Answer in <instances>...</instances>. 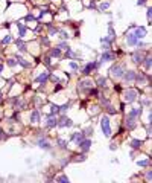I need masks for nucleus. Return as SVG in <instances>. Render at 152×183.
I'll list each match as a JSON object with an SVG mask.
<instances>
[{
	"instance_id": "obj_42",
	"label": "nucleus",
	"mask_w": 152,
	"mask_h": 183,
	"mask_svg": "<svg viewBox=\"0 0 152 183\" xmlns=\"http://www.w3.org/2000/svg\"><path fill=\"white\" fill-rule=\"evenodd\" d=\"M56 47L62 51V49H67V47H68V44H67L65 41H61V43H58V46H56Z\"/></svg>"
},
{
	"instance_id": "obj_31",
	"label": "nucleus",
	"mask_w": 152,
	"mask_h": 183,
	"mask_svg": "<svg viewBox=\"0 0 152 183\" xmlns=\"http://www.w3.org/2000/svg\"><path fill=\"white\" fill-rule=\"evenodd\" d=\"M143 61H144V69L149 70V69H150V55H149V52L146 54V57L143 58Z\"/></svg>"
},
{
	"instance_id": "obj_17",
	"label": "nucleus",
	"mask_w": 152,
	"mask_h": 183,
	"mask_svg": "<svg viewBox=\"0 0 152 183\" xmlns=\"http://www.w3.org/2000/svg\"><path fill=\"white\" fill-rule=\"evenodd\" d=\"M134 35L137 37L138 40H143L144 37H146V28H143V26L137 28V29H135V32H134Z\"/></svg>"
},
{
	"instance_id": "obj_7",
	"label": "nucleus",
	"mask_w": 152,
	"mask_h": 183,
	"mask_svg": "<svg viewBox=\"0 0 152 183\" xmlns=\"http://www.w3.org/2000/svg\"><path fill=\"white\" fill-rule=\"evenodd\" d=\"M78 86H79V90H81V92L87 93L91 87H94V81H91V80H81Z\"/></svg>"
},
{
	"instance_id": "obj_33",
	"label": "nucleus",
	"mask_w": 152,
	"mask_h": 183,
	"mask_svg": "<svg viewBox=\"0 0 152 183\" xmlns=\"http://www.w3.org/2000/svg\"><path fill=\"white\" fill-rule=\"evenodd\" d=\"M105 107V110H106V113H109V115H116L117 112H116V108H114L111 104H106V105H103Z\"/></svg>"
},
{
	"instance_id": "obj_4",
	"label": "nucleus",
	"mask_w": 152,
	"mask_h": 183,
	"mask_svg": "<svg viewBox=\"0 0 152 183\" xmlns=\"http://www.w3.org/2000/svg\"><path fill=\"white\" fill-rule=\"evenodd\" d=\"M97 67H99V63L97 61H90V63H87L84 67H82V75L84 77H87V75H90L91 72H94V70H97Z\"/></svg>"
},
{
	"instance_id": "obj_43",
	"label": "nucleus",
	"mask_w": 152,
	"mask_h": 183,
	"mask_svg": "<svg viewBox=\"0 0 152 183\" xmlns=\"http://www.w3.org/2000/svg\"><path fill=\"white\" fill-rule=\"evenodd\" d=\"M140 105H141V107H143V105L149 107V105H150V101H149V99H140Z\"/></svg>"
},
{
	"instance_id": "obj_34",
	"label": "nucleus",
	"mask_w": 152,
	"mask_h": 183,
	"mask_svg": "<svg viewBox=\"0 0 152 183\" xmlns=\"http://www.w3.org/2000/svg\"><path fill=\"white\" fill-rule=\"evenodd\" d=\"M58 34H59V38H61V40H67V38H70V37H68V32L64 31V29H59Z\"/></svg>"
},
{
	"instance_id": "obj_2",
	"label": "nucleus",
	"mask_w": 152,
	"mask_h": 183,
	"mask_svg": "<svg viewBox=\"0 0 152 183\" xmlns=\"http://www.w3.org/2000/svg\"><path fill=\"white\" fill-rule=\"evenodd\" d=\"M123 98H125L126 102H134V101H137V98H138V92H137V89H134V87H128V89H125V92H123Z\"/></svg>"
},
{
	"instance_id": "obj_39",
	"label": "nucleus",
	"mask_w": 152,
	"mask_h": 183,
	"mask_svg": "<svg viewBox=\"0 0 152 183\" xmlns=\"http://www.w3.org/2000/svg\"><path fill=\"white\" fill-rule=\"evenodd\" d=\"M84 133H85V136H88V137H91L93 134H94V130H93V127H88V128H85V130H82Z\"/></svg>"
},
{
	"instance_id": "obj_40",
	"label": "nucleus",
	"mask_w": 152,
	"mask_h": 183,
	"mask_svg": "<svg viewBox=\"0 0 152 183\" xmlns=\"http://www.w3.org/2000/svg\"><path fill=\"white\" fill-rule=\"evenodd\" d=\"M99 113V105H91L90 107V115H96Z\"/></svg>"
},
{
	"instance_id": "obj_50",
	"label": "nucleus",
	"mask_w": 152,
	"mask_h": 183,
	"mask_svg": "<svg viewBox=\"0 0 152 183\" xmlns=\"http://www.w3.org/2000/svg\"><path fill=\"white\" fill-rule=\"evenodd\" d=\"M3 134H5V133H3V130L0 128V140H2V139H5V137H6V136H3Z\"/></svg>"
},
{
	"instance_id": "obj_11",
	"label": "nucleus",
	"mask_w": 152,
	"mask_h": 183,
	"mask_svg": "<svg viewBox=\"0 0 152 183\" xmlns=\"http://www.w3.org/2000/svg\"><path fill=\"white\" fill-rule=\"evenodd\" d=\"M85 137H87V136H85V133H84V131H76V133L70 134V142H74L76 145H78V143H79V142H82Z\"/></svg>"
},
{
	"instance_id": "obj_37",
	"label": "nucleus",
	"mask_w": 152,
	"mask_h": 183,
	"mask_svg": "<svg viewBox=\"0 0 152 183\" xmlns=\"http://www.w3.org/2000/svg\"><path fill=\"white\" fill-rule=\"evenodd\" d=\"M6 64H8L9 67H15L18 63H17V60H15V58H8V60H6Z\"/></svg>"
},
{
	"instance_id": "obj_47",
	"label": "nucleus",
	"mask_w": 152,
	"mask_h": 183,
	"mask_svg": "<svg viewBox=\"0 0 152 183\" xmlns=\"http://www.w3.org/2000/svg\"><path fill=\"white\" fill-rule=\"evenodd\" d=\"M26 20H27V21H35V17H33L32 14H27V15H26Z\"/></svg>"
},
{
	"instance_id": "obj_23",
	"label": "nucleus",
	"mask_w": 152,
	"mask_h": 183,
	"mask_svg": "<svg viewBox=\"0 0 152 183\" xmlns=\"http://www.w3.org/2000/svg\"><path fill=\"white\" fill-rule=\"evenodd\" d=\"M108 38H109L111 41L116 40V32H114V29H112V21L108 23Z\"/></svg>"
},
{
	"instance_id": "obj_14",
	"label": "nucleus",
	"mask_w": 152,
	"mask_h": 183,
	"mask_svg": "<svg viewBox=\"0 0 152 183\" xmlns=\"http://www.w3.org/2000/svg\"><path fill=\"white\" fill-rule=\"evenodd\" d=\"M135 75H137V72H134V70H126V72H123L122 80H123L125 83H134V81H135Z\"/></svg>"
},
{
	"instance_id": "obj_54",
	"label": "nucleus",
	"mask_w": 152,
	"mask_h": 183,
	"mask_svg": "<svg viewBox=\"0 0 152 183\" xmlns=\"http://www.w3.org/2000/svg\"><path fill=\"white\" fill-rule=\"evenodd\" d=\"M2 72H3V64H2V61H0V75H2Z\"/></svg>"
},
{
	"instance_id": "obj_27",
	"label": "nucleus",
	"mask_w": 152,
	"mask_h": 183,
	"mask_svg": "<svg viewBox=\"0 0 152 183\" xmlns=\"http://www.w3.org/2000/svg\"><path fill=\"white\" fill-rule=\"evenodd\" d=\"M61 55H62V52H61V49H58V47H53V49L50 51V57H53V58H61Z\"/></svg>"
},
{
	"instance_id": "obj_55",
	"label": "nucleus",
	"mask_w": 152,
	"mask_h": 183,
	"mask_svg": "<svg viewBox=\"0 0 152 183\" xmlns=\"http://www.w3.org/2000/svg\"><path fill=\"white\" fill-rule=\"evenodd\" d=\"M0 101H2V93H0Z\"/></svg>"
},
{
	"instance_id": "obj_52",
	"label": "nucleus",
	"mask_w": 152,
	"mask_h": 183,
	"mask_svg": "<svg viewBox=\"0 0 152 183\" xmlns=\"http://www.w3.org/2000/svg\"><path fill=\"white\" fill-rule=\"evenodd\" d=\"M150 174H152V172H150V169H149V171L146 172V180H150Z\"/></svg>"
},
{
	"instance_id": "obj_49",
	"label": "nucleus",
	"mask_w": 152,
	"mask_h": 183,
	"mask_svg": "<svg viewBox=\"0 0 152 183\" xmlns=\"http://www.w3.org/2000/svg\"><path fill=\"white\" fill-rule=\"evenodd\" d=\"M88 8H90V9H94V8H96V2H94V0H93V2H90Z\"/></svg>"
},
{
	"instance_id": "obj_15",
	"label": "nucleus",
	"mask_w": 152,
	"mask_h": 183,
	"mask_svg": "<svg viewBox=\"0 0 152 183\" xmlns=\"http://www.w3.org/2000/svg\"><path fill=\"white\" fill-rule=\"evenodd\" d=\"M150 81V77L149 75H146V73H137L135 75V81L134 83H137V84H144V83H149Z\"/></svg>"
},
{
	"instance_id": "obj_16",
	"label": "nucleus",
	"mask_w": 152,
	"mask_h": 183,
	"mask_svg": "<svg viewBox=\"0 0 152 183\" xmlns=\"http://www.w3.org/2000/svg\"><path fill=\"white\" fill-rule=\"evenodd\" d=\"M49 75H50V72H49V70H44V72H41V75H38L33 81H35V83L43 84V83H46V81L49 80Z\"/></svg>"
},
{
	"instance_id": "obj_24",
	"label": "nucleus",
	"mask_w": 152,
	"mask_h": 183,
	"mask_svg": "<svg viewBox=\"0 0 152 183\" xmlns=\"http://www.w3.org/2000/svg\"><path fill=\"white\" fill-rule=\"evenodd\" d=\"M15 44H17V47H18V51H20V52H26V51H27V47H26V43H24L21 38L15 40Z\"/></svg>"
},
{
	"instance_id": "obj_25",
	"label": "nucleus",
	"mask_w": 152,
	"mask_h": 183,
	"mask_svg": "<svg viewBox=\"0 0 152 183\" xmlns=\"http://www.w3.org/2000/svg\"><path fill=\"white\" fill-rule=\"evenodd\" d=\"M96 86L99 89H105L106 87V77H99L97 81H96Z\"/></svg>"
},
{
	"instance_id": "obj_13",
	"label": "nucleus",
	"mask_w": 152,
	"mask_h": 183,
	"mask_svg": "<svg viewBox=\"0 0 152 183\" xmlns=\"http://www.w3.org/2000/svg\"><path fill=\"white\" fill-rule=\"evenodd\" d=\"M125 41H126V46L134 47V46H137L138 38H137V37L134 35V32H128V34H126V37H125Z\"/></svg>"
},
{
	"instance_id": "obj_38",
	"label": "nucleus",
	"mask_w": 152,
	"mask_h": 183,
	"mask_svg": "<svg viewBox=\"0 0 152 183\" xmlns=\"http://www.w3.org/2000/svg\"><path fill=\"white\" fill-rule=\"evenodd\" d=\"M137 165H138V166H149V165H150V160H149V159H143V160H138Z\"/></svg>"
},
{
	"instance_id": "obj_22",
	"label": "nucleus",
	"mask_w": 152,
	"mask_h": 183,
	"mask_svg": "<svg viewBox=\"0 0 152 183\" xmlns=\"http://www.w3.org/2000/svg\"><path fill=\"white\" fill-rule=\"evenodd\" d=\"M56 145H58V148H61V150H67L68 140H65V139H62V137H58V139H56Z\"/></svg>"
},
{
	"instance_id": "obj_45",
	"label": "nucleus",
	"mask_w": 152,
	"mask_h": 183,
	"mask_svg": "<svg viewBox=\"0 0 152 183\" xmlns=\"http://www.w3.org/2000/svg\"><path fill=\"white\" fill-rule=\"evenodd\" d=\"M68 66H70V69H71L73 72H76V70H78V64H76L74 61H70V64H68Z\"/></svg>"
},
{
	"instance_id": "obj_12",
	"label": "nucleus",
	"mask_w": 152,
	"mask_h": 183,
	"mask_svg": "<svg viewBox=\"0 0 152 183\" xmlns=\"http://www.w3.org/2000/svg\"><path fill=\"white\" fill-rule=\"evenodd\" d=\"M35 143H36L38 146H40L41 150H47V151H49V150H52V145H50V142H49V140H47L44 136H41V137L38 139Z\"/></svg>"
},
{
	"instance_id": "obj_28",
	"label": "nucleus",
	"mask_w": 152,
	"mask_h": 183,
	"mask_svg": "<svg viewBox=\"0 0 152 183\" xmlns=\"http://www.w3.org/2000/svg\"><path fill=\"white\" fill-rule=\"evenodd\" d=\"M65 51H67V52H65L64 58H76V57L79 55V54H74V52H73V49H70V47H67Z\"/></svg>"
},
{
	"instance_id": "obj_19",
	"label": "nucleus",
	"mask_w": 152,
	"mask_h": 183,
	"mask_svg": "<svg viewBox=\"0 0 152 183\" xmlns=\"http://www.w3.org/2000/svg\"><path fill=\"white\" fill-rule=\"evenodd\" d=\"M135 125H137L135 119H134V118H128V116H126V121H125V127H126V130H134V128H135Z\"/></svg>"
},
{
	"instance_id": "obj_18",
	"label": "nucleus",
	"mask_w": 152,
	"mask_h": 183,
	"mask_svg": "<svg viewBox=\"0 0 152 183\" xmlns=\"http://www.w3.org/2000/svg\"><path fill=\"white\" fill-rule=\"evenodd\" d=\"M129 145H131L132 150H140L141 145H143V140H140V139H131L129 140Z\"/></svg>"
},
{
	"instance_id": "obj_44",
	"label": "nucleus",
	"mask_w": 152,
	"mask_h": 183,
	"mask_svg": "<svg viewBox=\"0 0 152 183\" xmlns=\"http://www.w3.org/2000/svg\"><path fill=\"white\" fill-rule=\"evenodd\" d=\"M41 44H44V46H49L50 44V41H49L47 37H41Z\"/></svg>"
},
{
	"instance_id": "obj_6",
	"label": "nucleus",
	"mask_w": 152,
	"mask_h": 183,
	"mask_svg": "<svg viewBox=\"0 0 152 183\" xmlns=\"http://www.w3.org/2000/svg\"><path fill=\"white\" fill-rule=\"evenodd\" d=\"M114 58H116V54H114L112 51H103V54L100 55V60L97 61L99 66L103 64V63H108V61H114Z\"/></svg>"
},
{
	"instance_id": "obj_51",
	"label": "nucleus",
	"mask_w": 152,
	"mask_h": 183,
	"mask_svg": "<svg viewBox=\"0 0 152 183\" xmlns=\"http://www.w3.org/2000/svg\"><path fill=\"white\" fill-rule=\"evenodd\" d=\"M150 12H152V11H150V8H147V12H146V15H147V20H150Z\"/></svg>"
},
{
	"instance_id": "obj_26",
	"label": "nucleus",
	"mask_w": 152,
	"mask_h": 183,
	"mask_svg": "<svg viewBox=\"0 0 152 183\" xmlns=\"http://www.w3.org/2000/svg\"><path fill=\"white\" fill-rule=\"evenodd\" d=\"M84 162L85 160V153H81V154H76V156H71L70 157V162Z\"/></svg>"
},
{
	"instance_id": "obj_9",
	"label": "nucleus",
	"mask_w": 152,
	"mask_h": 183,
	"mask_svg": "<svg viewBox=\"0 0 152 183\" xmlns=\"http://www.w3.org/2000/svg\"><path fill=\"white\" fill-rule=\"evenodd\" d=\"M78 146H79V151L81 153H88L90 148H91V139L90 137H85L82 142L78 143Z\"/></svg>"
},
{
	"instance_id": "obj_46",
	"label": "nucleus",
	"mask_w": 152,
	"mask_h": 183,
	"mask_svg": "<svg viewBox=\"0 0 152 183\" xmlns=\"http://www.w3.org/2000/svg\"><path fill=\"white\" fill-rule=\"evenodd\" d=\"M44 64H46V67H50V57H44Z\"/></svg>"
},
{
	"instance_id": "obj_48",
	"label": "nucleus",
	"mask_w": 152,
	"mask_h": 183,
	"mask_svg": "<svg viewBox=\"0 0 152 183\" xmlns=\"http://www.w3.org/2000/svg\"><path fill=\"white\" fill-rule=\"evenodd\" d=\"M109 150H111V151H116V150H117V145H116V143L112 142V143L109 145Z\"/></svg>"
},
{
	"instance_id": "obj_30",
	"label": "nucleus",
	"mask_w": 152,
	"mask_h": 183,
	"mask_svg": "<svg viewBox=\"0 0 152 183\" xmlns=\"http://www.w3.org/2000/svg\"><path fill=\"white\" fill-rule=\"evenodd\" d=\"M47 31H49V37H52V35L58 34L59 28H55V26H52V25H47Z\"/></svg>"
},
{
	"instance_id": "obj_5",
	"label": "nucleus",
	"mask_w": 152,
	"mask_h": 183,
	"mask_svg": "<svg viewBox=\"0 0 152 183\" xmlns=\"http://www.w3.org/2000/svg\"><path fill=\"white\" fill-rule=\"evenodd\" d=\"M56 127L58 128H70V127H73V121L70 119V118H67L65 115H61L59 118H58V122H56Z\"/></svg>"
},
{
	"instance_id": "obj_3",
	"label": "nucleus",
	"mask_w": 152,
	"mask_h": 183,
	"mask_svg": "<svg viewBox=\"0 0 152 183\" xmlns=\"http://www.w3.org/2000/svg\"><path fill=\"white\" fill-rule=\"evenodd\" d=\"M100 127H102V131H103L105 137H109L111 136V122H109V118L106 115H103L100 118Z\"/></svg>"
},
{
	"instance_id": "obj_21",
	"label": "nucleus",
	"mask_w": 152,
	"mask_h": 183,
	"mask_svg": "<svg viewBox=\"0 0 152 183\" xmlns=\"http://www.w3.org/2000/svg\"><path fill=\"white\" fill-rule=\"evenodd\" d=\"M17 28H18V35H20V38H23V37H26V32H27V29H26V25H23L21 21H18V23H17Z\"/></svg>"
},
{
	"instance_id": "obj_32",
	"label": "nucleus",
	"mask_w": 152,
	"mask_h": 183,
	"mask_svg": "<svg viewBox=\"0 0 152 183\" xmlns=\"http://www.w3.org/2000/svg\"><path fill=\"white\" fill-rule=\"evenodd\" d=\"M52 116H55V115H58L59 113V105H55V104H52L50 105V112H49Z\"/></svg>"
},
{
	"instance_id": "obj_53",
	"label": "nucleus",
	"mask_w": 152,
	"mask_h": 183,
	"mask_svg": "<svg viewBox=\"0 0 152 183\" xmlns=\"http://www.w3.org/2000/svg\"><path fill=\"white\" fill-rule=\"evenodd\" d=\"M144 3H146V0H138V2H137L138 6H141V5H144Z\"/></svg>"
},
{
	"instance_id": "obj_35",
	"label": "nucleus",
	"mask_w": 152,
	"mask_h": 183,
	"mask_svg": "<svg viewBox=\"0 0 152 183\" xmlns=\"http://www.w3.org/2000/svg\"><path fill=\"white\" fill-rule=\"evenodd\" d=\"M70 107H71V101L67 102V104H64V105H59V112H61V113H65Z\"/></svg>"
},
{
	"instance_id": "obj_20",
	"label": "nucleus",
	"mask_w": 152,
	"mask_h": 183,
	"mask_svg": "<svg viewBox=\"0 0 152 183\" xmlns=\"http://www.w3.org/2000/svg\"><path fill=\"white\" fill-rule=\"evenodd\" d=\"M30 122H32V125L40 122V112H38V110H33V112L30 113Z\"/></svg>"
},
{
	"instance_id": "obj_56",
	"label": "nucleus",
	"mask_w": 152,
	"mask_h": 183,
	"mask_svg": "<svg viewBox=\"0 0 152 183\" xmlns=\"http://www.w3.org/2000/svg\"><path fill=\"white\" fill-rule=\"evenodd\" d=\"M52 2H56V0H52Z\"/></svg>"
},
{
	"instance_id": "obj_10",
	"label": "nucleus",
	"mask_w": 152,
	"mask_h": 183,
	"mask_svg": "<svg viewBox=\"0 0 152 183\" xmlns=\"http://www.w3.org/2000/svg\"><path fill=\"white\" fill-rule=\"evenodd\" d=\"M143 58H144L143 49H138V51H135V52H131V60H132V63L140 64V63L143 61Z\"/></svg>"
},
{
	"instance_id": "obj_1",
	"label": "nucleus",
	"mask_w": 152,
	"mask_h": 183,
	"mask_svg": "<svg viewBox=\"0 0 152 183\" xmlns=\"http://www.w3.org/2000/svg\"><path fill=\"white\" fill-rule=\"evenodd\" d=\"M123 72H125V64H114L109 69V73H111V77L114 80H120L122 75H123Z\"/></svg>"
},
{
	"instance_id": "obj_8",
	"label": "nucleus",
	"mask_w": 152,
	"mask_h": 183,
	"mask_svg": "<svg viewBox=\"0 0 152 183\" xmlns=\"http://www.w3.org/2000/svg\"><path fill=\"white\" fill-rule=\"evenodd\" d=\"M56 122H58V118L52 116L50 113H46V116H44V127H46V128H53V127H56Z\"/></svg>"
},
{
	"instance_id": "obj_29",
	"label": "nucleus",
	"mask_w": 152,
	"mask_h": 183,
	"mask_svg": "<svg viewBox=\"0 0 152 183\" xmlns=\"http://www.w3.org/2000/svg\"><path fill=\"white\" fill-rule=\"evenodd\" d=\"M12 43V35L9 34V35H5L3 38H2V44L3 46H6V44H11Z\"/></svg>"
},
{
	"instance_id": "obj_36",
	"label": "nucleus",
	"mask_w": 152,
	"mask_h": 183,
	"mask_svg": "<svg viewBox=\"0 0 152 183\" xmlns=\"http://www.w3.org/2000/svg\"><path fill=\"white\" fill-rule=\"evenodd\" d=\"M108 8H109V2H106V0H105V2H102V3H100L99 11H100V12H103V11H105V9H108Z\"/></svg>"
},
{
	"instance_id": "obj_41",
	"label": "nucleus",
	"mask_w": 152,
	"mask_h": 183,
	"mask_svg": "<svg viewBox=\"0 0 152 183\" xmlns=\"http://www.w3.org/2000/svg\"><path fill=\"white\" fill-rule=\"evenodd\" d=\"M55 180H56V181H64V183H68V177H67V175H58Z\"/></svg>"
}]
</instances>
